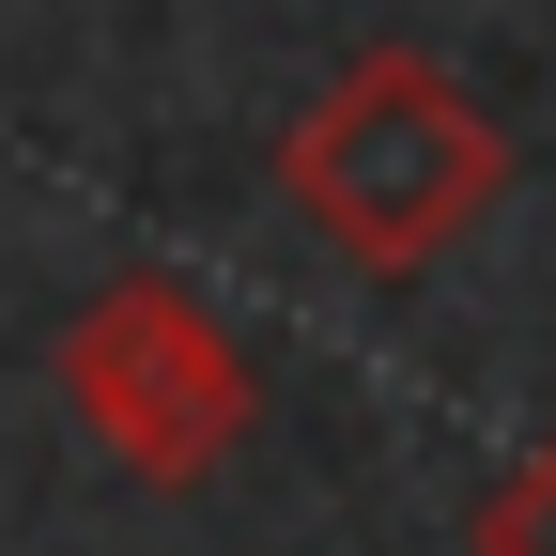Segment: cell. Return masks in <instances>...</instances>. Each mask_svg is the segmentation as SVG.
Masks as SVG:
<instances>
[{"mask_svg": "<svg viewBox=\"0 0 556 556\" xmlns=\"http://www.w3.org/2000/svg\"><path fill=\"white\" fill-rule=\"evenodd\" d=\"M278 201H294L356 278H433L510 201V124L479 109L433 47H356L294 124H278Z\"/></svg>", "mask_w": 556, "mask_h": 556, "instance_id": "cell-1", "label": "cell"}, {"mask_svg": "<svg viewBox=\"0 0 556 556\" xmlns=\"http://www.w3.org/2000/svg\"><path fill=\"white\" fill-rule=\"evenodd\" d=\"M62 417H78L139 495H201V479L248 448L263 371H248V340L201 309L170 263H124V278L78 294V325H62Z\"/></svg>", "mask_w": 556, "mask_h": 556, "instance_id": "cell-2", "label": "cell"}, {"mask_svg": "<svg viewBox=\"0 0 556 556\" xmlns=\"http://www.w3.org/2000/svg\"><path fill=\"white\" fill-rule=\"evenodd\" d=\"M464 556H556V417L479 479V510H464Z\"/></svg>", "mask_w": 556, "mask_h": 556, "instance_id": "cell-3", "label": "cell"}]
</instances>
